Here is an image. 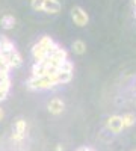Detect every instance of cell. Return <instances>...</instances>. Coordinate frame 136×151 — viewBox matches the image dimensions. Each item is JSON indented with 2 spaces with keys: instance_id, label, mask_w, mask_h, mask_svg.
I'll list each match as a JSON object with an SVG mask.
<instances>
[{
  "instance_id": "cell-7",
  "label": "cell",
  "mask_w": 136,
  "mask_h": 151,
  "mask_svg": "<svg viewBox=\"0 0 136 151\" xmlns=\"http://www.w3.org/2000/svg\"><path fill=\"white\" fill-rule=\"evenodd\" d=\"M64 109H65V104L60 98H53V100H50V103H48V112H50L52 115H59V113H62Z\"/></svg>"
},
{
  "instance_id": "cell-23",
  "label": "cell",
  "mask_w": 136,
  "mask_h": 151,
  "mask_svg": "<svg viewBox=\"0 0 136 151\" xmlns=\"http://www.w3.org/2000/svg\"><path fill=\"white\" fill-rule=\"evenodd\" d=\"M133 6H135V9H136V0H133Z\"/></svg>"
},
{
  "instance_id": "cell-1",
  "label": "cell",
  "mask_w": 136,
  "mask_h": 151,
  "mask_svg": "<svg viewBox=\"0 0 136 151\" xmlns=\"http://www.w3.org/2000/svg\"><path fill=\"white\" fill-rule=\"evenodd\" d=\"M58 86L55 76L53 77H30L27 82V88L32 91H41V89H50Z\"/></svg>"
},
{
  "instance_id": "cell-9",
  "label": "cell",
  "mask_w": 136,
  "mask_h": 151,
  "mask_svg": "<svg viewBox=\"0 0 136 151\" xmlns=\"http://www.w3.org/2000/svg\"><path fill=\"white\" fill-rule=\"evenodd\" d=\"M0 48H2V55H8V53H11V52L15 50L14 42H12L9 38H6V36H0Z\"/></svg>"
},
{
  "instance_id": "cell-5",
  "label": "cell",
  "mask_w": 136,
  "mask_h": 151,
  "mask_svg": "<svg viewBox=\"0 0 136 151\" xmlns=\"http://www.w3.org/2000/svg\"><path fill=\"white\" fill-rule=\"evenodd\" d=\"M106 125H107V129L110 130V133H114V134H118L122 132V121H121V116L119 115H112V116H109L107 121H106Z\"/></svg>"
},
{
  "instance_id": "cell-3",
  "label": "cell",
  "mask_w": 136,
  "mask_h": 151,
  "mask_svg": "<svg viewBox=\"0 0 136 151\" xmlns=\"http://www.w3.org/2000/svg\"><path fill=\"white\" fill-rule=\"evenodd\" d=\"M26 130H27V124L23 118H18L14 124V133H12V141L21 142L26 137Z\"/></svg>"
},
{
  "instance_id": "cell-4",
  "label": "cell",
  "mask_w": 136,
  "mask_h": 151,
  "mask_svg": "<svg viewBox=\"0 0 136 151\" xmlns=\"http://www.w3.org/2000/svg\"><path fill=\"white\" fill-rule=\"evenodd\" d=\"M3 62L9 67V70H11V68L20 67V65L23 64V58H21V55L17 52V50H14V52H11V53H8V55H3Z\"/></svg>"
},
{
  "instance_id": "cell-18",
  "label": "cell",
  "mask_w": 136,
  "mask_h": 151,
  "mask_svg": "<svg viewBox=\"0 0 136 151\" xmlns=\"http://www.w3.org/2000/svg\"><path fill=\"white\" fill-rule=\"evenodd\" d=\"M44 0H30V6L33 11H42Z\"/></svg>"
},
{
  "instance_id": "cell-10",
  "label": "cell",
  "mask_w": 136,
  "mask_h": 151,
  "mask_svg": "<svg viewBox=\"0 0 136 151\" xmlns=\"http://www.w3.org/2000/svg\"><path fill=\"white\" fill-rule=\"evenodd\" d=\"M0 24H2V27L9 30V29H14L15 26V17L11 15V14H6L2 17V20H0Z\"/></svg>"
},
{
  "instance_id": "cell-2",
  "label": "cell",
  "mask_w": 136,
  "mask_h": 151,
  "mask_svg": "<svg viewBox=\"0 0 136 151\" xmlns=\"http://www.w3.org/2000/svg\"><path fill=\"white\" fill-rule=\"evenodd\" d=\"M71 18H73L74 24L79 26V27H85L89 21V15L86 14V12L83 11V8H80V6H74L71 9Z\"/></svg>"
},
{
  "instance_id": "cell-6",
  "label": "cell",
  "mask_w": 136,
  "mask_h": 151,
  "mask_svg": "<svg viewBox=\"0 0 136 151\" xmlns=\"http://www.w3.org/2000/svg\"><path fill=\"white\" fill-rule=\"evenodd\" d=\"M42 11L45 14H59L60 12V3L58 0H44Z\"/></svg>"
},
{
  "instance_id": "cell-15",
  "label": "cell",
  "mask_w": 136,
  "mask_h": 151,
  "mask_svg": "<svg viewBox=\"0 0 136 151\" xmlns=\"http://www.w3.org/2000/svg\"><path fill=\"white\" fill-rule=\"evenodd\" d=\"M73 52L76 53V55H83L86 52V44L83 41H80V40L74 41L73 42Z\"/></svg>"
},
{
  "instance_id": "cell-13",
  "label": "cell",
  "mask_w": 136,
  "mask_h": 151,
  "mask_svg": "<svg viewBox=\"0 0 136 151\" xmlns=\"http://www.w3.org/2000/svg\"><path fill=\"white\" fill-rule=\"evenodd\" d=\"M55 79H56L58 85H64V83H68L73 79V74L71 73H64V71H58V74L55 76Z\"/></svg>"
},
{
  "instance_id": "cell-19",
  "label": "cell",
  "mask_w": 136,
  "mask_h": 151,
  "mask_svg": "<svg viewBox=\"0 0 136 151\" xmlns=\"http://www.w3.org/2000/svg\"><path fill=\"white\" fill-rule=\"evenodd\" d=\"M6 98H8V91L0 89V101H5Z\"/></svg>"
},
{
  "instance_id": "cell-8",
  "label": "cell",
  "mask_w": 136,
  "mask_h": 151,
  "mask_svg": "<svg viewBox=\"0 0 136 151\" xmlns=\"http://www.w3.org/2000/svg\"><path fill=\"white\" fill-rule=\"evenodd\" d=\"M32 56L35 59V64H40V62H42L44 59H47V52L36 42L33 45V48H32Z\"/></svg>"
},
{
  "instance_id": "cell-20",
  "label": "cell",
  "mask_w": 136,
  "mask_h": 151,
  "mask_svg": "<svg viewBox=\"0 0 136 151\" xmlns=\"http://www.w3.org/2000/svg\"><path fill=\"white\" fill-rule=\"evenodd\" d=\"M3 118H5V110H3L2 107H0V121H2Z\"/></svg>"
},
{
  "instance_id": "cell-12",
  "label": "cell",
  "mask_w": 136,
  "mask_h": 151,
  "mask_svg": "<svg viewBox=\"0 0 136 151\" xmlns=\"http://www.w3.org/2000/svg\"><path fill=\"white\" fill-rule=\"evenodd\" d=\"M52 59L56 62V64H62L64 60H67L68 59V53H67V50H64V48H58L56 52L53 53V56H52Z\"/></svg>"
},
{
  "instance_id": "cell-14",
  "label": "cell",
  "mask_w": 136,
  "mask_h": 151,
  "mask_svg": "<svg viewBox=\"0 0 136 151\" xmlns=\"http://www.w3.org/2000/svg\"><path fill=\"white\" fill-rule=\"evenodd\" d=\"M32 77H45V67L42 64H35L32 67Z\"/></svg>"
},
{
  "instance_id": "cell-22",
  "label": "cell",
  "mask_w": 136,
  "mask_h": 151,
  "mask_svg": "<svg viewBox=\"0 0 136 151\" xmlns=\"http://www.w3.org/2000/svg\"><path fill=\"white\" fill-rule=\"evenodd\" d=\"M77 151H92V150L91 148H79Z\"/></svg>"
},
{
  "instance_id": "cell-24",
  "label": "cell",
  "mask_w": 136,
  "mask_h": 151,
  "mask_svg": "<svg viewBox=\"0 0 136 151\" xmlns=\"http://www.w3.org/2000/svg\"><path fill=\"white\" fill-rule=\"evenodd\" d=\"M135 17H136V12H135Z\"/></svg>"
},
{
  "instance_id": "cell-17",
  "label": "cell",
  "mask_w": 136,
  "mask_h": 151,
  "mask_svg": "<svg viewBox=\"0 0 136 151\" xmlns=\"http://www.w3.org/2000/svg\"><path fill=\"white\" fill-rule=\"evenodd\" d=\"M59 71H64V73H71L73 74V71H74V64L71 60H64L62 64L59 65Z\"/></svg>"
},
{
  "instance_id": "cell-16",
  "label": "cell",
  "mask_w": 136,
  "mask_h": 151,
  "mask_svg": "<svg viewBox=\"0 0 136 151\" xmlns=\"http://www.w3.org/2000/svg\"><path fill=\"white\" fill-rule=\"evenodd\" d=\"M38 44H40V45H41V47H42V48L45 50V52L48 53V50H50V48H52V45L55 44V41L52 40V38H50V36H42V38H41V40L38 41Z\"/></svg>"
},
{
  "instance_id": "cell-21",
  "label": "cell",
  "mask_w": 136,
  "mask_h": 151,
  "mask_svg": "<svg viewBox=\"0 0 136 151\" xmlns=\"http://www.w3.org/2000/svg\"><path fill=\"white\" fill-rule=\"evenodd\" d=\"M56 151H64V147L62 145H56Z\"/></svg>"
},
{
  "instance_id": "cell-11",
  "label": "cell",
  "mask_w": 136,
  "mask_h": 151,
  "mask_svg": "<svg viewBox=\"0 0 136 151\" xmlns=\"http://www.w3.org/2000/svg\"><path fill=\"white\" fill-rule=\"evenodd\" d=\"M121 121H122V127L124 129H129V127H133L135 122H136V115L135 113H124L121 116Z\"/></svg>"
},
{
  "instance_id": "cell-25",
  "label": "cell",
  "mask_w": 136,
  "mask_h": 151,
  "mask_svg": "<svg viewBox=\"0 0 136 151\" xmlns=\"http://www.w3.org/2000/svg\"><path fill=\"white\" fill-rule=\"evenodd\" d=\"M135 104H136V103H135Z\"/></svg>"
}]
</instances>
